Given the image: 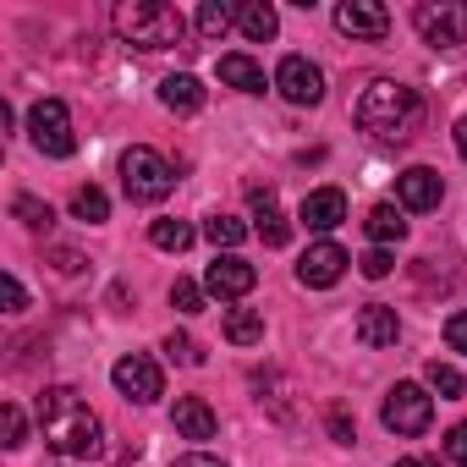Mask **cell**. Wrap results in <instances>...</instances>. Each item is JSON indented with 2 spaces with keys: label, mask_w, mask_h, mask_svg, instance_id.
<instances>
[{
  "label": "cell",
  "mask_w": 467,
  "mask_h": 467,
  "mask_svg": "<svg viewBox=\"0 0 467 467\" xmlns=\"http://www.w3.org/2000/svg\"><path fill=\"white\" fill-rule=\"evenodd\" d=\"M39 434L61 456H83L88 462V456L105 451V423L94 418V407L72 385H45L39 390Z\"/></svg>",
  "instance_id": "1"
},
{
  "label": "cell",
  "mask_w": 467,
  "mask_h": 467,
  "mask_svg": "<svg viewBox=\"0 0 467 467\" xmlns=\"http://www.w3.org/2000/svg\"><path fill=\"white\" fill-rule=\"evenodd\" d=\"M352 116H358V127H363L374 143H407V138L418 132V121H423V99H418V88H407V83H396V78H374V83L358 94Z\"/></svg>",
  "instance_id": "2"
},
{
  "label": "cell",
  "mask_w": 467,
  "mask_h": 467,
  "mask_svg": "<svg viewBox=\"0 0 467 467\" xmlns=\"http://www.w3.org/2000/svg\"><path fill=\"white\" fill-rule=\"evenodd\" d=\"M116 34L132 50H171V45H182L187 17L176 6H165V0H121L116 6Z\"/></svg>",
  "instance_id": "3"
},
{
  "label": "cell",
  "mask_w": 467,
  "mask_h": 467,
  "mask_svg": "<svg viewBox=\"0 0 467 467\" xmlns=\"http://www.w3.org/2000/svg\"><path fill=\"white\" fill-rule=\"evenodd\" d=\"M121 187H127L132 203H160V198H171L176 171H171L165 154H154L149 143H132V149L121 154Z\"/></svg>",
  "instance_id": "4"
},
{
  "label": "cell",
  "mask_w": 467,
  "mask_h": 467,
  "mask_svg": "<svg viewBox=\"0 0 467 467\" xmlns=\"http://www.w3.org/2000/svg\"><path fill=\"white\" fill-rule=\"evenodd\" d=\"M412 28L434 50L467 45V0H423V6H412Z\"/></svg>",
  "instance_id": "5"
},
{
  "label": "cell",
  "mask_w": 467,
  "mask_h": 467,
  "mask_svg": "<svg viewBox=\"0 0 467 467\" xmlns=\"http://www.w3.org/2000/svg\"><path fill=\"white\" fill-rule=\"evenodd\" d=\"M379 418H385V429H390V434L412 440V434H423V429H429V418H434V396H429L423 385L401 379V385H390V390H385Z\"/></svg>",
  "instance_id": "6"
},
{
  "label": "cell",
  "mask_w": 467,
  "mask_h": 467,
  "mask_svg": "<svg viewBox=\"0 0 467 467\" xmlns=\"http://www.w3.org/2000/svg\"><path fill=\"white\" fill-rule=\"evenodd\" d=\"M28 138H34V149H39L45 160H67V154L78 149V132H72V116H67L61 99H39V105L28 110Z\"/></svg>",
  "instance_id": "7"
},
{
  "label": "cell",
  "mask_w": 467,
  "mask_h": 467,
  "mask_svg": "<svg viewBox=\"0 0 467 467\" xmlns=\"http://www.w3.org/2000/svg\"><path fill=\"white\" fill-rule=\"evenodd\" d=\"M110 379H116V390H121L127 401H138V407H149V401L165 396V374H160V363L143 358V352H127V358L110 368Z\"/></svg>",
  "instance_id": "8"
},
{
  "label": "cell",
  "mask_w": 467,
  "mask_h": 467,
  "mask_svg": "<svg viewBox=\"0 0 467 467\" xmlns=\"http://www.w3.org/2000/svg\"><path fill=\"white\" fill-rule=\"evenodd\" d=\"M254 286H259V270H254L248 259H237V254H220V259L203 270V292L220 297V303H237V297H248Z\"/></svg>",
  "instance_id": "9"
},
{
  "label": "cell",
  "mask_w": 467,
  "mask_h": 467,
  "mask_svg": "<svg viewBox=\"0 0 467 467\" xmlns=\"http://www.w3.org/2000/svg\"><path fill=\"white\" fill-rule=\"evenodd\" d=\"M275 88L292 99V105H319L325 99V72L308 61V56H286L275 67Z\"/></svg>",
  "instance_id": "10"
},
{
  "label": "cell",
  "mask_w": 467,
  "mask_h": 467,
  "mask_svg": "<svg viewBox=\"0 0 467 467\" xmlns=\"http://www.w3.org/2000/svg\"><path fill=\"white\" fill-rule=\"evenodd\" d=\"M336 28H341L347 39H368V45H379V39L390 34V12L374 6V0H347V6H336Z\"/></svg>",
  "instance_id": "11"
},
{
  "label": "cell",
  "mask_w": 467,
  "mask_h": 467,
  "mask_svg": "<svg viewBox=\"0 0 467 467\" xmlns=\"http://www.w3.org/2000/svg\"><path fill=\"white\" fill-rule=\"evenodd\" d=\"M347 265H352V259H347L336 243H314V248L297 259V281L314 286V292H325V286H336V281L347 275Z\"/></svg>",
  "instance_id": "12"
},
{
  "label": "cell",
  "mask_w": 467,
  "mask_h": 467,
  "mask_svg": "<svg viewBox=\"0 0 467 467\" xmlns=\"http://www.w3.org/2000/svg\"><path fill=\"white\" fill-rule=\"evenodd\" d=\"M396 198H401V209H440V198H445V182H440V171H429V165H412V171H401L396 176Z\"/></svg>",
  "instance_id": "13"
},
{
  "label": "cell",
  "mask_w": 467,
  "mask_h": 467,
  "mask_svg": "<svg viewBox=\"0 0 467 467\" xmlns=\"http://www.w3.org/2000/svg\"><path fill=\"white\" fill-rule=\"evenodd\" d=\"M297 220H303L308 231H336V225L347 220V192H341V187H314V192L303 198Z\"/></svg>",
  "instance_id": "14"
},
{
  "label": "cell",
  "mask_w": 467,
  "mask_h": 467,
  "mask_svg": "<svg viewBox=\"0 0 467 467\" xmlns=\"http://www.w3.org/2000/svg\"><path fill=\"white\" fill-rule=\"evenodd\" d=\"M171 423H176V434H182V440H214V434H220L214 407H209V401H198V396H176Z\"/></svg>",
  "instance_id": "15"
},
{
  "label": "cell",
  "mask_w": 467,
  "mask_h": 467,
  "mask_svg": "<svg viewBox=\"0 0 467 467\" xmlns=\"http://www.w3.org/2000/svg\"><path fill=\"white\" fill-rule=\"evenodd\" d=\"M254 220H259L254 231H259L265 248H286V243H292V220L275 209V192H270V187H254Z\"/></svg>",
  "instance_id": "16"
},
{
  "label": "cell",
  "mask_w": 467,
  "mask_h": 467,
  "mask_svg": "<svg viewBox=\"0 0 467 467\" xmlns=\"http://www.w3.org/2000/svg\"><path fill=\"white\" fill-rule=\"evenodd\" d=\"M352 330H358L363 347H396V341H401V319H396V308H385V303H368Z\"/></svg>",
  "instance_id": "17"
},
{
  "label": "cell",
  "mask_w": 467,
  "mask_h": 467,
  "mask_svg": "<svg viewBox=\"0 0 467 467\" xmlns=\"http://www.w3.org/2000/svg\"><path fill=\"white\" fill-rule=\"evenodd\" d=\"M160 105L176 110V116H192V110H203V83H198L192 72H171V78L160 83Z\"/></svg>",
  "instance_id": "18"
},
{
  "label": "cell",
  "mask_w": 467,
  "mask_h": 467,
  "mask_svg": "<svg viewBox=\"0 0 467 467\" xmlns=\"http://www.w3.org/2000/svg\"><path fill=\"white\" fill-rule=\"evenodd\" d=\"M363 225H368L374 248H390V243H401V237H407V220H401V209H396V203H374Z\"/></svg>",
  "instance_id": "19"
},
{
  "label": "cell",
  "mask_w": 467,
  "mask_h": 467,
  "mask_svg": "<svg viewBox=\"0 0 467 467\" xmlns=\"http://www.w3.org/2000/svg\"><path fill=\"white\" fill-rule=\"evenodd\" d=\"M220 83L243 88V94H265V67L248 56H220Z\"/></svg>",
  "instance_id": "20"
},
{
  "label": "cell",
  "mask_w": 467,
  "mask_h": 467,
  "mask_svg": "<svg viewBox=\"0 0 467 467\" xmlns=\"http://www.w3.org/2000/svg\"><path fill=\"white\" fill-rule=\"evenodd\" d=\"M237 28H243L254 45H265V39H275L281 17H275V6H265V0H248V6H237Z\"/></svg>",
  "instance_id": "21"
},
{
  "label": "cell",
  "mask_w": 467,
  "mask_h": 467,
  "mask_svg": "<svg viewBox=\"0 0 467 467\" xmlns=\"http://www.w3.org/2000/svg\"><path fill=\"white\" fill-rule=\"evenodd\" d=\"M225 341H231V347H259V341H265V314L231 308V314H225Z\"/></svg>",
  "instance_id": "22"
},
{
  "label": "cell",
  "mask_w": 467,
  "mask_h": 467,
  "mask_svg": "<svg viewBox=\"0 0 467 467\" xmlns=\"http://www.w3.org/2000/svg\"><path fill=\"white\" fill-rule=\"evenodd\" d=\"M149 243H154L160 254H187V248H192V225H187V220H154V225H149Z\"/></svg>",
  "instance_id": "23"
},
{
  "label": "cell",
  "mask_w": 467,
  "mask_h": 467,
  "mask_svg": "<svg viewBox=\"0 0 467 467\" xmlns=\"http://www.w3.org/2000/svg\"><path fill=\"white\" fill-rule=\"evenodd\" d=\"M203 237H209L214 248H225V254H231V248L248 237V225H243L237 214H209V220H203Z\"/></svg>",
  "instance_id": "24"
},
{
  "label": "cell",
  "mask_w": 467,
  "mask_h": 467,
  "mask_svg": "<svg viewBox=\"0 0 467 467\" xmlns=\"http://www.w3.org/2000/svg\"><path fill=\"white\" fill-rule=\"evenodd\" d=\"M72 214L88 220V225H105V220H110V198H105L99 187H78V192H72Z\"/></svg>",
  "instance_id": "25"
},
{
  "label": "cell",
  "mask_w": 467,
  "mask_h": 467,
  "mask_svg": "<svg viewBox=\"0 0 467 467\" xmlns=\"http://www.w3.org/2000/svg\"><path fill=\"white\" fill-rule=\"evenodd\" d=\"M231 23H237V6H220V0H203L198 6V34L203 39H220Z\"/></svg>",
  "instance_id": "26"
},
{
  "label": "cell",
  "mask_w": 467,
  "mask_h": 467,
  "mask_svg": "<svg viewBox=\"0 0 467 467\" xmlns=\"http://www.w3.org/2000/svg\"><path fill=\"white\" fill-rule=\"evenodd\" d=\"M12 214H17L28 231H50V225H56V209H50V203H39V198H28V192H17Z\"/></svg>",
  "instance_id": "27"
},
{
  "label": "cell",
  "mask_w": 467,
  "mask_h": 467,
  "mask_svg": "<svg viewBox=\"0 0 467 467\" xmlns=\"http://www.w3.org/2000/svg\"><path fill=\"white\" fill-rule=\"evenodd\" d=\"M423 374H429V390H434L440 401H456V396H462V374H456L451 363H440V358H434Z\"/></svg>",
  "instance_id": "28"
},
{
  "label": "cell",
  "mask_w": 467,
  "mask_h": 467,
  "mask_svg": "<svg viewBox=\"0 0 467 467\" xmlns=\"http://www.w3.org/2000/svg\"><path fill=\"white\" fill-rule=\"evenodd\" d=\"M160 352H165L171 363H187V368H192V363H203V352H198V341H192V336H182V330H171Z\"/></svg>",
  "instance_id": "29"
},
{
  "label": "cell",
  "mask_w": 467,
  "mask_h": 467,
  "mask_svg": "<svg viewBox=\"0 0 467 467\" xmlns=\"http://www.w3.org/2000/svg\"><path fill=\"white\" fill-rule=\"evenodd\" d=\"M203 297H209V292L192 286V281H176V286H171V308H176V314H203Z\"/></svg>",
  "instance_id": "30"
},
{
  "label": "cell",
  "mask_w": 467,
  "mask_h": 467,
  "mask_svg": "<svg viewBox=\"0 0 467 467\" xmlns=\"http://www.w3.org/2000/svg\"><path fill=\"white\" fill-rule=\"evenodd\" d=\"M0 423H6V451L28 445V423H23V407H12V401H6V412H0Z\"/></svg>",
  "instance_id": "31"
},
{
  "label": "cell",
  "mask_w": 467,
  "mask_h": 467,
  "mask_svg": "<svg viewBox=\"0 0 467 467\" xmlns=\"http://www.w3.org/2000/svg\"><path fill=\"white\" fill-rule=\"evenodd\" d=\"M325 423H330V440H336V445H352V440H358V423L347 418V407H330Z\"/></svg>",
  "instance_id": "32"
},
{
  "label": "cell",
  "mask_w": 467,
  "mask_h": 467,
  "mask_svg": "<svg viewBox=\"0 0 467 467\" xmlns=\"http://www.w3.org/2000/svg\"><path fill=\"white\" fill-rule=\"evenodd\" d=\"M358 265H363V275H368V281H385V275H390V265H396V259H390V254H385V248H368V254H363V259H358Z\"/></svg>",
  "instance_id": "33"
},
{
  "label": "cell",
  "mask_w": 467,
  "mask_h": 467,
  "mask_svg": "<svg viewBox=\"0 0 467 467\" xmlns=\"http://www.w3.org/2000/svg\"><path fill=\"white\" fill-rule=\"evenodd\" d=\"M440 451H445V462H456V467H467V423H456V429L445 434V445H440Z\"/></svg>",
  "instance_id": "34"
},
{
  "label": "cell",
  "mask_w": 467,
  "mask_h": 467,
  "mask_svg": "<svg viewBox=\"0 0 467 467\" xmlns=\"http://www.w3.org/2000/svg\"><path fill=\"white\" fill-rule=\"evenodd\" d=\"M0 292H6V314H23V308H28V292H23V281H17V275L0 281Z\"/></svg>",
  "instance_id": "35"
},
{
  "label": "cell",
  "mask_w": 467,
  "mask_h": 467,
  "mask_svg": "<svg viewBox=\"0 0 467 467\" xmlns=\"http://www.w3.org/2000/svg\"><path fill=\"white\" fill-rule=\"evenodd\" d=\"M445 341H451V352H467V314L445 319Z\"/></svg>",
  "instance_id": "36"
},
{
  "label": "cell",
  "mask_w": 467,
  "mask_h": 467,
  "mask_svg": "<svg viewBox=\"0 0 467 467\" xmlns=\"http://www.w3.org/2000/svg\"><path fill=\"white\" fill-rule=\"evenodd\" d=\"M171 467H225L220 456H209V451H187V456H176Z\"/></svg>",
  "instance_id": "37"
},
{
  "label": "cell",
  "mask_w": 467,
  "mask_h": 467,
  "mask_svg": "<svg viewBox=\"0 0 467 467\" xmlns=\"http://www.w3.org/2000/svg\"><path fill=\"white\" fill-rule=\"evenodd\" d=\"M56 270H61V275H78V270H83V254H72V248H56Z\"/></svg>",
  "instance_id": "38"
},
{
  "label": "cell",
  "mask_w": 467,
  "mask_h": 467,
  "mask_svg": "<svg viewBox=\"0 0 467 467\" xmlns=\"http://www.w3.org/2000/svg\"><path fill=\"white\" fill-rule=\"evenodd\" d=\"M456 154H462V160H467V116H462V121H456Z\"/></svg>",
  "instance_id": "39"
},
{
  "label": "cell",
  "mask_w": 467,
  "mask_h": 467,
  "mask_svg": "<svg viewBox=\"0 0 467 467\" xmlns=\"http://www.w3.org/2000/svg\"><path fill=\"white\" fill-rule=\"evenodd\" d=\"M396 467H418V462H396Z\"/></svg>",
  "instance_id": "40"
}]
</instances>
